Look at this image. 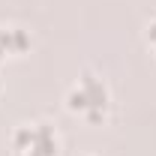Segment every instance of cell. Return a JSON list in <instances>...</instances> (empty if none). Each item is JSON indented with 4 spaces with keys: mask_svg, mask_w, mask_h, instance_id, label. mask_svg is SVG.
Wrapping results in <instances>:
<instances>
[{
    "mask_svg": "<svg viewBox=\"0 0 156 156\" xmlns=\"http://www.w3.org/2000/svg\"><path fill=\"white\" fill-rule=\"evenodd\" d=\"M147 39L156 45V21H150V24H147Z\"/></svg>",
    "mask_w": 156,
    "mask_h": 156,
    "instance_id": "3957f363",
    "label": "cell"
},
{
    "mask_svg": "<svg viewBox=\"0 0 156 156\" xmlns=\"http://www.w3.org/2000/svg\"><path fill=\"white\" fill-rule=\"evenodd\" d=\"M69 108L87 114L90 120H102L105 108H108V90H105V84L93 75H84L78 81V87L69 93Z\"/></svg>",
    "mask_w": 156,
    "mask_h": 156,
    "instance_id": "7a4b0ae2",
    "label": "cell"
},
{
    "mask_svg": "<svg viewBox=\"0 0 156 156\" xmlns=\"http://www.w3.org/2000/svg\"><path fill=\"white\" fill-rule=\"evenodd\" d=\"M12 144L18 156H57V132L48 123H21Z\"/></svg>",
    "mask_w": 156,
    "mask_h": 156,
    "instance_id": "6da1fadb",
    "label": "cell"
}]
</instances>
